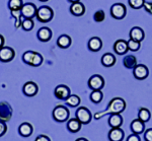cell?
<instances>
[{
  "mask_svg": "<svg viewBox=\"0 0 152 141\" xmlns=\"http://www.w3.org/2000/svg\"><path fill=\"white\" fill-rule=\"evenodd\" d=\"M126 102L122 98H114L110 101V104L107 106V110L104 112H99L94 114V119L99 120L107 115H113V114H121L126 109Z\"/></svg>",
  "mask_w": 152,
  "mask_h": 141,
  "instance_id": "1",
  "label": "cell"
},
{
  "mask_svg": "<svg viewBox=\"0 0 152 141\" xmlns=\"http://www.w3.org/2000/svg\"><path fill=\"white\" fill-rule=\"evenodd\" d=\"M36 17L38 18L39 21H41V23H49V21H51L53 19L54 11L51 7L43 5L38 8Z\"/></svg>",
  "mask_w": 152,
  "mask_h": 141,
  "instance_id": "2",
  "label": "cell"
},
{
  "mask_svg": "<svg viewBox=\"0 0 152 141\" xmlns=\"http://www.w3.org/2000/svg\"><path fill=\"white\" fill-rule=\"evenodd\" d=\"M69 110L65 107V106L59 105L53 110V118L57 122H65V121L69 120Z\"/></svg>",
  "mask_w": 152,
  "mask_h": 141,
  "instance_id": "3",
  "label": "cell"
},
{
  "mask_svg": "<svg viewBox=\"0 0 152 141\" xmlns=\"http://www.w3.org/2000/svg\"><path fill=\"white\" fill-rule=\"evenodd\" d=\"M76 119L79 120V122L83 125L89 124L92 119V115L90 111L85 107H79L76 111Z\"/></svg>",
  "mask_w": 152,
  "mask_h": 141,
  "instance_id": "4",
  "label": "cell"
},
{
  "mask_svg": "<svg viewBox=\"0 0 152 141\" xmlns=\"http://www.w3.org/2000/svg\"><path fill=\"white\" fill-rule=\"evenodd\" d=\"M126 13L127 9L123 3H115L111 7V15L115 19H118V21L123 19L126 16Z\"/></svg>",
  "mask_w": 152,
  "mask_h": 141,
  "instance_id": "5",
  "label": "cell"
},
{
  "mask_svg": "<svg viewBox=\"0 0 152 141\" xmlns=\"http://www.w3.org/2000/svg\"><path fill=\"white\" fill-rule=\"evenodd\" d=\"M104 79L99 74H94L88 79V86L92 90H102L104 87Z\"/></svg>",
  "mask_w": 152,
  "mask_h": 141,
  "instance_id": "6",
  "label": "cell"
},
{
  "mask_svg": "<svg viewBox=\"0 0 152 141\" xmlns=\"http://www.w3.org/2000/svg\"><path fill=\"white\" fill-rule=\"evenodd\" d=\"M12 117V108L8 103L0 102V121L7 122Z\"/></svg>",
  "mask_w": 152,
  "mask_h": 141,
  "instance_id": "7",
  "label": "cell"
},
{
  "mask_svg": "<svg viewBox=\"0 0 152 141\" xmlns=\"http://www.w3.org/2000/svg\"><path fill=\"white\" fill-rule=\"evenodd\" d=\"M15 57V51L10 47H5L0 49V61L4 63L10 62Z\"/></svg>",
  "mask_w": 152,
  "mask_h": 141,
  "instance_id": "8",
  "label": "cell"
},
{
  "mask_svg": "<svg viewBox=\"0 0 152 141\" xmlns=\"http://www.w3.org/2000/svg\"><path fill=\"white\" fill-rule=\"evenodd\" d=\"M54 95H55V96L58 98V100L66 101L68 98H69V95H71L70 88L65 84H59L56 86L55 90H54Z\"/></svg>",
  "mask_w": 152,
  "mask_h": 141,
  "instance_id": "9",
  "label": "cell"
},
{
  "mask_svg": "<svg viewBox=\"0 0 152 141\" xmlns=\"http://www.w3.org/2000/svg\"><path fill=\"white\" fill-rule=\"evenodd\" d=\"M133 74L134 77L138 80H143L148 77L149 70L147 68L146 65L144 64H137V66L133 69Z\"/></svg>",
  "mask_w": 152,
  "mask_h": 141,
  "instance_id": "10",
  "label": "cell"
},
{
  "mask_svg": "<svg viewBox=\"0 0 152 141\" xmlns=\"http://www.w3.org/2000/svg\"><path fill=\"white\" fill-rule=\"evenodd\" d=\"M37 10L38 8L34 3H26L21 7L20 12L24 18H33L34 16L37 15Z\"/></svg>",
  "mask_w": 152,
  "mask_h": 141,
  "instance_id": "11",
  "label": "cell"
},
{
  "mask_svg": "<svg viewBox=\"0 0 152 141\" xmlns=\"http://www.w3.org/2000/svg\"><path fill=\"white\" fill-rule=\"evenodd\" d=\"M23 91L26 96H35L39 91V86L33 81H28L24 83Z\"/></svg>",
  "mask_w": 152,
  "mask_h": 141,
  "instance_id": "12",
  "label": "cell"
},
{
  "mask_svg": "<svg viewBox=\"0 0 152 141\" xmlns=\"http://www.w3.org/2000/svg\"><path fill=\"white\" fill-rule=\"evenodd\" d=\"M128 50V43L125 40H118L114 44V51L118 55H125Z\"/></svg>",
  "mask_w": 152,
  "mask_h": 141,
  "instance_id": "13",
  "label": "cell"
},
{
  "mask_svg": "<svg viewBox=\"0 0 152 141\" xmlns=\"http://www.w3.org/2000/svg\"><path fill=\"white\" fill-rule=\"evenodd\" d=\"M130 39L134 40V41L137 42H142L144 39H145V33L141 28L139 26H134V28L131 29L130 31Z\"/></svg>",
  "mask_w": 152,
  "mask_h": 141,
  "instance_id": "14",
  "label": "cell"
},
{
  "mask_svg": "<svg viewBox=\"0 0 152 141\" xmlns=\"http://www.w3.org/2000/svg\"><path fill=\"white\" fill-rule=\"evenodd\" d=\"M87 47L91 52H99L102 47V41L99 37H92L87 43Z\"/></svg>",
  "mask_w": 152,
  "mask_h": 141,
  "instance_id": "15",
  "label": "cell"
},
{
  "mask_svg": "<svg viewBox=\"0 0 152 141\" xmlns=\"http://www.w3.org/2000/svg\"><path fill=\"white\" fill-rule=\"evenodd\" d=\"M131 130L134 134H142L145 131V123L139 119H135L131 123Z\"/></svg>",
  "mask_w": 152,
  "mask_h": 141,
  "instance_id": "16",
  "label": "cell"
},
{
  "mask_svg": "<svg viewBox=\"0 0 152 141\" xmlns=\"http://www.w3.org/2000/svg\"><path fill=\"white\" fill-rule=\"evenodd\" d=\"M125 133L121 128H112L109 132L110 141H122L124 139Z\"/></svg>",
  "mask_w": 152,
  "mask_h": 141,
  "instance_id": "17",
  "label": "cell"
},
{
  "mask_svg": "<svg viewBox=\"0 0 152 141\" xmlns=\"http://www.w3.org/2000/svg\"><path fill=\"white\" fill-rule=\"evenodd\" d=\"M37 36H38V39L41 42H49L52 39V31L47 26H43L38 31Z\"/></svg>",
  "mask_w": 152,
  "mask_h": 141,
  "instance_id": "18",
  "label": "cell"
},
{
  "mask_svg": "<svg viewBox=\"0 0 152 141\" xmlns=\"http://www.w3.org/2000/svg\"><path fill=\"white\" fill-rule=\"evenodd\" d=\"M70 12L71 14L75 16H82L85 13V6L84 4H82L81 2H75L72 3L70 6Z\"/></svg>",
  "mask_w": 152,
  "mask_h": 141,
  "instance_id": "19",
  "label": "cell"
},
{
  "mask_svg": "<svg viewBox=\"0 0 152 141\" xmlns=\"http://www.w3.org/2000/svg\"><path fill=\"white\" fill-rule=\"evenodd\" d=\"M122 124H123V117L121 116V114L110 115L109 125L111 126V128H121Z\"/></svg>",
  "mask_w": 152,
  "mask_h": 141,
  "instance_id": "20",
  "label": "cell"
},
{
  "mask_svg": "<svg viewBox=\"0 0 152 141\" xmlns=\"http://www.w3.org/2000/svg\"><path fill=\"white\" fill-rule=\"evenodd\" d=\"M82 124L79 122V120H77L76 118L69 119L67 122V129L70 131L71 133H77L81 130Z\"/></svg>",
  "mask_w": 152,
  "mask_h": 141,
  "instance_id": "21",
  "label": "cell"
},
{
  "mask_svg": "<svg viewBox=\"0 0 152 141\" xmlns=\"http://www.w3.org/2000/svg\"><path fill=\"white\" fill-rule=\"evenodd\" d=\"M72 44V40L68 35H61L57 40V45L61 49H67L69 48Z\"/></svg>",
  "mask_w": 152,
  "mask_h": 141,
  "instance_id": "22",
  "label": "cell"
},
{
  "mask_svg": "<svg viewBox=\"0 0 152 141\" xmlns=\"http://www.w3.org/2000/svg\"><path fill=\"white\" fill-rule=\"evenodd\" d=\"M102 64L104 67H112L116 64V57L112 53H105L102 57Z\"/></svg>",
  "mask_w": 152,
  "mask_h": 141,
  "instance_id": "23",
  "label": "cell"
},
{
  "mask_svg": "<svg viewBox=\"0 0 152 141\" xmlns=\"http://www.w3.org/2000/svg\"><path fill=\"white\" fill-rule=\"evenodd\" d=\"M18 132H19V134L21 136H23V137H28V136H31V133H33V126L28 122H24L19 126Z\"/></svg>",
  "mask_w": 152,
  "mask_h": 141,
  "instance_id": "24",
  "label": "cell"
},
{
  "mask_svg": "<svg viewBox=\"0 0 152 141\" xmlns=\"http://www.w3.org/2000/svg\"><path fill=\"white\" fill-rule=\"evenodd\" d=\"M123 63L126 68L134 69L137 66V58L134 55H127V56H125Z\"/></svg>",
  "mask_w": 152,
  "mask_h": 141,
  "instance_id": "25",
  "label": "cell"
},
{
  "mask_svg": "<svg viewBox=\"0 0 152 141\" xmlns=\"http://www.w3.org/2000/svg\"><path fill=\"white\" fill-rule=\"evenodd\" d=\"M150 117H151V114H150V111L146 108H140L139 109V112H138V119L141 120L142 122L146 123L150 120Z\"/></svg>",
  "mask_w": 152,
  "mask_h": 141,
  "instance_id": "26",
  "label": "cell"
},
{
  "mask_svg": "<svg viewBox=\"0 0 152 141\" xmlns=\"http://www.w3.org/2000/svg\"><path fill=\"white\" fill-rule=\"evenodd\" d=\"M81 103V100L78 95H70L69 98L66 100V104H67L69 107H72V108H75L77 106H79V104Z\"/></svg>",
  "mask_w": 152,
  "mask_h": 141,
  "instance_id": "27",
  "label": "cell"
},
{
  "mask_svg": "<svg viewBox=\"0 0 152 141\" xmlns=\"http://www.w3.org/2000/svg\"><path fill=\"white\" fill-rule=\"evenodd\" d=\"M104 98V93H102V90H92V93H90V101L94 104H99L102 101Z\"/></svg>",
  "mask_w": 152,
  "mask_h": 141,
  "instance_id": "28",
  "label": "cell"
},
{
  "mask_svg": "<svg viewBox=\"0 0 152 141\" xmlns=\"http://www.w3.org/2000/svg\"><path fill=\"white\" fill-rule=\"evenodd\" d=\"M23 5V0H9L8 2V7L10 9V11L20 10Z\"/></svg>",
  "mask_w": 152,
  "mask_h": 141,
  "instance_id": "29",
  "label": "cell"
},
{
  "mask_svg": "<svg viewBox=\"0 0 152 141\" xmlns=\"http://www.w3.org/2000/svg\"><path fill=\"white\" fill-rule=\"evenodd\" d=\"M34 26H35V23H34V21L31 18H24L23 21H21V28L26 32L31 31Z\"/></svg>",
  "mask_w": 152,
  "mask_h": 141,
  "instance_id": "30",
  "label": "cell"
},
{
  "mask_svg": "<svg viewBox=\"0 0 152 141\" xmlns=\"http://www.w3.org/2000/svg\"><path fill=\"white\" fill-rule=\"evenodd\" d=\"M35 54H36L35 51H26V53H23V62L28 64V65H31V62H33V59H34Z\"/></svg>",
  "mask_w": 152,
  "mask_h": 141,
  "instance_id": "31",
  "label": "cell"
},
{
  "mask_svg": "<svg viewBox=\"0 0 152 141\" xmlns=\"http://www.w3.org/2000/svg\"><path fill=\"white\" fill-rule=\"evenodd\" d=\"M128 49L130 51H132V52H136V51H138L139 49H140V42H137V41H134V40H132V39H130L128 42Z\"/></svg>",
  "mask_w": 152,
  "mask_h": 141,
  "instance_id": "32",
  "label": "cell"
},
{
  "mask_svg": "<svg viewBox=\"0 0 152 141\" xmlns=\"http://www.w3.org/2000/svg\"><path fill=\"white\" fill-rule=\"evenodd\" d=\"M129 5L133 9H140L141 7L144 6L145 0H128Z\"/></svg>",
  "mask_w": 152,
  "mask_h": 141,
  "instance_id": "33",
  "label": "cell"
},
{
  "mask_svg": "<svg viewBox=\"0 0 152 141\" xmlns=\"http://www.w3.org/2000/svg\"><path fill=\"white\" fill-rule=\"evenodd\" d=\"M42 63H43V56H42L40 53L36 52V54H35V56H34L33 62H31V66H34V67H38V66H40Z\"/></svg>",
  "mask_w": 152,
  "mask_h": 141,
  "instance_id": "34",
  "label": "cell"
},
{
  "mask_svg": "<svg viewBox=\"0 0 152 141\" xmlns=\"http://www.w3.org/2000/svg\"><path fill=\"white\" fill-rule=\"evenodd\" d=\"M11 15L15 18L16 23H15V28H19V26H21V18L20 17L23 16L21 15V12L20 10H14V11H11Z\"/></svg>",
  "mask_w": 152,
  "mask_h": 141,
  "instance_id": "35",
  "label": "cell"
},
{
  "mask_svg": "<svg viewBox=\"0 0 152 141\" xmlns=\"http://www.w3.org/2000/svg\"><path fill=\"white\" fill-rule=\"evenodd\" d=\"M94 21H96V23H102V21H104V18H105L104 11V10H102V9L97 10V11L94 13Z\"/></svg>",
  "mask_w": 152,
  "mask_h": 141,
  "instance_id": "36",
  "label": "cell"
},
{
  "mask_svg": "<svg viewBox=\"0 0 152 141\" xmlns=\"http://www.w3.org/2000/svg\"><path fill=\"white\" fill-rule=\"evenodd\" d=\"M144 139L145 141H152V128L144 131Z\"/></svg>",
  "mask_w": 152,
  "mask_h": 141,
  "instance_id": "37",
  "label": "cell"
},
{
  "mask_svg": "<svg viewBox=\"0 0 152 141\" xmlns=\"http://www.w3.org/2000/svg\"><path fill=\"white\" fill-rule=\"evenodd\" d=\"M6 131H7V126H6V124L4 122H2V121H0V137L5 134Z\"/></svg>",
  "mask_w": 152,
  "mask_h": 141,
  "instance_id": "38",
  "label": "cell"
},
{
  "mask_svg": "<svg viewBox=\"0 0 152 141\" xmlns=\"http://www.w3.org/2000/svg\"><path fill=\"white\" fill-rule=\"evenodd\" d=\"M144 8L149 14H152V2H144Z\"/></svg>",
  "mask_w": 152,
  "mask_h": 141,
  "instance_id": "39",
  "label": "cell"
},
{
  "mask_svg": "<svg viewBox=\"0 0 152 141\" xmlns=\"http://www.w3.org/2000/svg\"><path fill=\"white\" fill-rule=\"evenodd\" d=\"M126 141H141L140 140V137H139L138 134H131L128 136V138H127Z\"/></svg>",
  "mask_w": 152,
  "mask_h": 141,
  "instance_id": "40",
  "label": "cell"
},
{
  "mask_svg": "<svg viewBox=\"0 0 152 141\" xmlns=\"http://www.w3.org/2000/svg\"><path fill=\"white\" fill-rule=\"evenodd\" d=\"M35 141H51V140H50V138H49L47 135L42 134V135H39L38 137L36 138Z\"/></svg>",
  "mask_w": 152,
  "mask_h": 141,
  "instance_id": "41",
  "label": "cell"
},
{
  "mask_svg": "<svg viewBox=\"0 0 152 141\" xmlns=\"http://www.w3.org/2000/svg\"><path fill=\"white\" fill-rule=\"evenodd\" d=\"M4 43H5V40H4V37L2 35H0V49L4 47Z\"/></svg>",
  "mask_w": 152,
  "mask_h": 141,
  "instance_id": "42",
  "label": "cell"
},
{
  "mask_svg": "<svg viewBox=\"0 0 152 141\" xmlns=\"http://www.w3.org/2000/svg\"><path fill=\"white\" fill-rule=\"evenodd\" d=\"M75 141H88L86 138H84V137H81V138H78V139H76Z\"/></svg>",
  "mask_w": 152,
  "mask_h": 141,
  "instance_id": "43",
  "label": "cell"
},
{
  "mask_svg": "<svg viewBox=\"0 0 152 141\" xmlns=\"http://www.w3.org/2000/svg\"><path fill=\"white\" fill-rule=\"evenodd\" d=\"M68 1H69L70 3L72 4V3H75V2H79L80 0H68Z\"/></svg>",
  "mask_w": 152,
  "mask_h": 141,
  "instance_id": "44",
  "label": "cell"
},
{
  "mask_svg": "<svg viewBox=\"0 0 152 141\" xmlns=\"http://www.w3.org/2000/svg\"><path fill=\"white\" fill-rule=\"evenodd\" d=\"M41 2H46V1H49V0H40Z\"/></svg>",
  "mask_w": 152,
  "mask_h": 141,
  "instance_id": "45",
  "label": "cell"
}]
</instances>
